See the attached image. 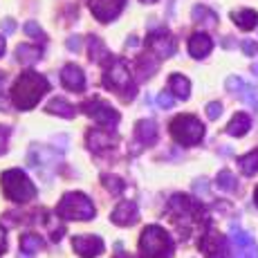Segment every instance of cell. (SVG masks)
I'll return each instance as SVG.
<instances>
[{
  "instance_id": "27",
  "label": "cell",
  "mask_w": 258,
  "mask_h": 258,
  "mask_svg": "<svg viewBox=\"0 0 258 258\" xmlns=\"http://www.w3.org/2000/svg\"><path fill=\"white\" fill-rule=\"evenodd\" d=\"M238 168H240L242 175H247V177L256 175L258 173V153L251 151V153H247V155L238 157Z\"/></svg>"
},
{
  "instance_id": "26",
  "label": "cell",
  "mask_w": 258,
  "mask_h": 258,
  "mask_svg": "<svg viewBox=\"0 0 258 258\" xmlns=\"http://www.w3.org/2000/svg\"><path fill=\"white\" fill-rule=\"evenodd\" d=\"M41 249H43L41 236H36V234L21 236V254L23 256H32V254H36V251H41Z\"/></svg>"
},
{
  "instance_id": "4",
  "label": "cell",
  "mask_w": 258,
  "mask_h": 258,
  "mask_svg": "<svg viewBox=\"0 0 258 258\" xmlns=\"http://www.w3.org/2000/svg\"><path fill=\"white\" fill-rule=\"evenodd\" d=\"M175 251V242L171 234L160 225H151L140 236V254L142 258H171Z\"/></svg>"
},
{
  "instance_id": "6",
  "label": "cell",
  "mask_w": 258,
  "mask_h": 258,
  "mask_svg": "<svg viewBox=\"0 0 258 258\" xmlns=\"http://www.w3.org/2000/svg\"><path fill=\"white\" fill-rule=\"evenodd\" d=\"M56 213L61 220H92L94 218V205L90 202V198L83 196L81 191H70L61 198L56 207Z\"/></svg>"
},
{
  "instance_id": "41",
  "label": "cell",
  "mask_w": 258,
  "mask_h": 258,
  "mask_svg": "<svg viewBox=\"0 0 258 258\" xmlns=\"http://www.w3.org/2000/svg\"><path fill=\"white\" fill-rule=\"evenodd\" d=\"M135 45H137V36H131L126 41V47H135Z\"/></svg>"
},
{
  "instance_id": "1",
  "label": "cell",
  "mask_w": 258,
  "mask_h": 258,
  "mask_svg": "<svg viewBox=\"0 0 258 258\" xmlns=\"http://www.w3.org/2000/svg\"><path fill=\"white\" fill-rule=\"evenodd\" d=\"M49 90V81L38 72H23L12 88V101L18 110H32Z\"/></svg>"
},
{
  "instance_id": "19",
  "label": "cell",
  "mask_w": 258,
  "mask_h": 258,
  "mask_svg": "<svg viewBox=\"0 0 258 258\" xmlns=\"http://www.w3.org/2000/svg\"><path fill=\"white\" fill-rule=\"evenodd\" d=\"M231 21H234L242 32H251L258 25V14L254 9H238V12H231Z\"/></svg>"
},
{
  "instance_id": "15",
  "label": "cell",
  "mask_w": 258,
  "mask_h": 258,
  "mask_svg": "<svg viewBox=\"0 0 258 258\" xmlns=\"http://www.w3.org/2000/svg\"><path fill=\"white\" fill-rule=\"evenodd\" d=\"M61 83L63 88H68L70 92H83L86 90V74L79 66L74 63H68L61 70Z\"/></svg>"
},
{
  "instance_id": "28",
  "label": "cell",
  "mask_w": 258,
  "mask_h": 258,
  "mask_svg": "<svg viewBox=\"0 0 258 258\" xmlns=\"http://www.w3.org/2000/svg\"><path fill=\"white\" fill-rule=\"evenodd\" d=\"M216 182H218V188H220V191H227V193H234L236 188H238V182H236V177H234V173L231 171H220L218 173V177H216Z\"/></svg>"
},
{
  "instance_id": "43",
  "label": "cell",
  "mask_w": 258,
  "mask_h": 258,
  "mask_svg": "<svg viewBox=\"0 0 258 258\" xmlns=\"http://www.w3.org/2000/svg\"><path fill=\"white\" fill-rule=\"evenodd\" d=\"M254 202H256V207H258V186H256V191H254Z\"/></svg>"
},
{
  "instance_id": "21",
  "label": "cell",
  "mask_w": 258,
  "mask_h": 258,
  "mask_svg": "<svg viewBox=\"0 0 258 258\" xmlns=\"http://www.w3.org/2000/svg\"><path fill=\"white\" fill-rule=\"evenodd\" d=\"M171 94H175L177 99H186L191 97V81L184 77V74H171Z\"/></svg>"
},
{
  "instance_id": "38",
  "label": "cell",
  "mask_w": 258,
  "mask_h": 258,
  "mask_svg": "<svg viewBox=\"0 0 258 258\" xmlns=\"http://www.w3.org/2000/svg\"><path fill=\"white\" fill-rule=\"evenodd\" d=\"M0 27H3V32L7 34V36H9V34H14V32H16V25H14L12 18H7V21H3V23H0Z\"/></svg>"
},
{
  "instance_id": "37",
  "label": "cell",
  "mask_w": 258,
  "mask_h": 258,
  "mask_svg": "<svg viewBox=\"0 0 258 258\" xmlns=\"http://www.w3.org/2000/svg\"><path fill=\"white\" fill-rule=\"evenodd\" d=\"M68 49H70V52H79V49H81V38H79V36H70V38H68Z\"/></svg>"
},
{
  "instance_id": "39",
  "label": "cell",
  "mask_w": 258,
  "mask_h": 258,
  "mask_svg": "<svg viewBox=\"0 0 258 258\" xmlns=\"http://www.w3.org/2000/svg\"><path fill=\"white\" fill-rule=\"evenodd\" d=\"M7 251V238H5V229L0 227V254H5Z\"/></svg>"
},
{
  "instance_id": "17",
  "label": "cell",
  "mask_w": 258,
  "mask_h": 258,
  "mask_svg": "<svg viewBox=\"0 0 258 258\" xmlns=\"http://www.w3.org/2000/svg\"><path fill=\"white\" fill-rule=\"evenodd\" d=\"M213 49V41L209 38V34L205 32H198L191 36V41H188V54H191L193 58H205L209 56Z\"/></svg>"
},
{
  "instance_id": "29",
  "label": "cell",
  "mask_w": 258,
  "mask_h": 258,
  "mask_svg": "<svg viewBox=\"0 0 258 258\" xmlns=\"http://www.w3.org/2000/svg\"><path fill=\"white\" fill-rule=\"evenodd\" d=\"M101 182L112 196H119V193L126 191V184H123V180L119 175H101Z\"/></svg>"
},
{
  "instance_id": "30",
  "label": "cell",
  "mask_w": 258,
  "mask_h": 258,
  "mask_svg": "<svg viewBox=\"0 0 258 258\" xmlns=\"http://www.w3.org/2000/svg\"><path fill=\"white\" fill-rule=\"evenodd\" d=\"M202 18H207V25H209V27L216 25V14L209 12L207 7H200V5H198V7L193 9V21H202Z\"/></svg>"
},
{
  "instance_id": "22",
  "label": "cell",
  "mask_w": 258,
  "mask_h": 258,
  "mask_svg": "<svg viewBox=\"0 0 258 258\" xmlns=\"http://www.w3.org/2000/svg\"><path fill=\"white\" fill-rule=\"evenodd\" d=\"M45 112L49 115H56V117H63V119H72L74 117V106L66 101V99H52V101L45 106Z\"/></svg>"
},
{
  "instance_id": "45",
  "label": "cell",
  "mask_w": 258,
  "mask_h": 258,
  "mask_svg": "<svg viewBox=\"0 0 258 258\" xmlns=\"http://www.w3.org/2000/svg\"><path fill=\"white\" fill-rule=\"evenodd\" d=\"M140 3H144V5H153V3H157V0H140Z\"/></svg>"
},
{
  "instance_id": "32",
  "label": "cell",
  "mask_w": 258,
  "mask_h": 258,
  "mask_svg": "<svg viewBox=\"0 0 258 258\" xmlns=\"http://www.w3.org/2000/svg\"><path fill=\"white\" fill-rule=\"evenodd\" d=\"M47 227H49V234H52V240L54 242H58V240H61V236L66 234V227L58 225L54 218H47Z\"/></svg>"
},
{
  "instance_id": "16",
  "label": "cell",
  "mask_w": 258,
  "mask_h": 258,
  "mask_svg": "<svg viewBox=\"0 0 258 258\" xmlns=\"http://www.w3.org/2000/svg\"><path fill=\"white\" fill-rule=\"evenodd\" d=\"M86 142H88V148H90L92 153H101V151H106V148H112L117 144V135L115 133H110V131H88V137H86Z\"/></svg>"
},
{
  "instance_id": "44",
  "label": "cell",
  "mask_w": 258,
  "mask_h": 258,
  "mask_svg": "<svg viewBox=\"0 0 258 258\" xmlns=\"http://www.w3.org/2000/svg\"><path fill=\"white\" fill-rule=\"evenodd\" d=\"M115 258H133V256H131V254H117Z\"/></svg>"
},
{
  "instance_id": "14",
  "label": "cell",
  "mask_w": 258,
  "mask_h": 258,
  "mask_svg": "<svg viewBox=\"0 0 258 258\" xmlns=\"http://www.w3.org/2000/svg\"><path fill=\"white\" fill-rule=\"evenodd\" d=\"M110 220L115 222L117 227H131L140 220V209H137L135 202L123 200V202H119L115 207V211L110 213Z\"/></svg>"
},
{
  "instance_id": "9",
  "label": "cell",
  "mask_w": 258,
  "mask_h": 258,
  "mask_svg": "<svg viewBox=\"0 0 258 258\" xmlns=\"http://www.w3.org/2000/svg\"><path fill=\"white\" fill-rule=\"evenodd\" d=\"M81 110L90 119H94L99 126H115V123H119V112L110 106V103L101 101V99L81 103Z\"/></svg>"
},
{
  "instance_id": "7",
  "label": "cell",
  "mask_w": 258,
  "mask_h": 258,
  "mask_svg": "<svg viewBox=\"0 0 258 258\" xmlns=\"http://www.w3.org/2000/svg\"><path fill=\"white\" fill-rule=\"evenodd\" d=\"M168 131H171L173 140L180 144V146H196L205 137V126H202L200 119L193 115L175 117L171 121V126H168Z\"/></svg>"
},
{
  "instance_id": "10",
  "label": "cell",
  "mask_w": 258,
  "mask_h": 258,
  "mask_svg": "<svg viewBox=\"0 0 258 258\" xmlns=\"http://www.w3.org/2000/svg\"><path fill=\"white\" fill-rule=\"evenodd\" d=\"M146 47L155 54L157 58H168L175 54V41H173V34L166 29H155L146 36Z\"/></svg>"
},
{
  "instance_id": "2",
  "label": "cell",
  "mask_w": 258,
  "mask_h": 258,
  "mask_svg": "<svg viewBox=\"0 0 258 258\" xmlns=\"http://www.w3.org/2000/svg\"><path fill=\"white\" fill-rule=\"evenodd\" d=\"M168 216L173 218L175 227L182 234H191L193 227H198L205 218V209L200 202H196L193 198L184 196V193H175L168 202Z\"/></svg>"
},
{
  "instance_id": "36",
  "label": "cell",
  "mask_w": 258,
  "mask_h": 258,
  "mask_svg": "<svg viewBox=\"0 0 258 258\" xmlns=\"http://www.w3.org/2000/svg\"><path fill=\"white\" fill-rule=\"evenodd\" d=\"M7 140H9V128L0 126V155L7 151Z\"/></svg>"
},
{
  "instance_id": "5",
  "label": "cell",
  "mask_w": 258,
  "mask_h": 258,
  "mask_svg": "<svg viewBox=\"0 0 258 258\" xmlns=\"http://www.w3.org/2000/svg\"><path fill=\"white\" fill-rule=\"evenodd\" d=\"M0 184H3V193L9 198L12 202H29L36 198V186L32 184L27 175L21 168H9L0 175Z\"/></svg>"
},
{
  "instance_id": "35",
  "label": "cell",
  "mask_w": 258,
  "mask_h": 258,
  "mask_svg": "<svg viewBox=\"0 0 258 258\" xmlns=\"http://www.w3.org/2000/svg\"><path fill=\"white\" fill-rule=\"evenodd\" d=\"M222 115V106H220V101H211L209 106H207V117L209 119H218Z\"/></svg>"
},
{
  "instance_id": "3",
  "label": "cell",
  "mask_w": 258,
  "mask_h": 258,
  "mask_svg": "<svg viewBox=\"0 0 258 258\" xmlns=\"http://www.w3.org/2000/svg\"><path fill=\"white\" fill-rule=\"evenodd\" d=\"M103 86L108 90L117 92L123 101H131L137 94V86L131 79V70L128 66L117 56H110L106 63H103Z\"/></svg>"
},
{
  "instance_id": "31",
  "label": "cell",
  "mask_w": 258,
  "mask_h": 258,
  "mask_svg": "<svg viewBox=\"0 0 258 258\" xmlns=\"http://www.w3.org/2000/svg\"><path fill=\"white\" fill-rule=\"evenodd\" d=\"M240 99L251 108H258V92L254 90L251 86H242V92H240Z\"/></svg>"
},
{
  "instance_id": "46",
  "label": "cell",
  "mask_w": 258,
  "mask_h": 258,
  "mask_svg": "<svg viewBox=\"0 0 258 258\" xmlns=\"http://www.w3.org/2000/svg\"><path fill=\"white\" fill-rule=\"evenodd\" d=\"M254 70H256V74H258V66H256V68H254Z\"/></svg>"
},
{
  "instance_id": "34",
  "label": "cell",
  "mask_w": 258,
  "mask_h": 258,
  "mask_svg": "<svg viewBox=\"0 0 258 258\" xmlns=\"http://www.w3.org/2000/svg\"><path fill=\"white\" fill-rule=\"evenodd\" d=\"M173 103H175V99H173L171 94H166V92L157 94V106H160L162 110H168V108H173Z\"/></svg>"
},
{
  "instance_id": "25",
  "label": "cell",
  "mask_w": 258,
  "mask_h": 258,
  "mask_svg": "<svg viewBox=\"0 0 258 258\" xmlns=\"http://www.w3.org/2000/svg\"><path fill=\"white\" fill-rule=\"evenodd\" d=\"M157 68H160V58L146 56V54L137 56V74H140V79H151L157 72Z\"/></svg>"
},
{
  "instance_id": "8",
  "label": "cell",
  "mask_w": 258,
  "mask_h": 258,
  "mask_svg": "<svg viewBox=\"0 0 258 258\" xmlns=\"http://www.w3.org/2000/svg\"><path fill=\"white\" fill-rule=\"evenodd\" d=\"M200 249L207 258H229V240L213 227H207L200 240Z\"/></svg>"
},
{
  "instance_id": "42",
  "label": "cell",
  "mask_w": 258,
  "mask_h": 258,
  "mask_svg": "<svg viewBox=\"0 0 258 258\" xmlns=\"http://www.w3.org/2000/svg\"><path fill=\"white\" fill-rule=\"evenodd\" d=\"M3 54H5V38L0 36V56H3Z\"/></svg>"
},
{
  "instance_id": "23",
  "label": "cell",
  "mask_w": 258,
  "mask_h": 258,
  "mask_svg": "<svg viewBox=\"0 0 258 258\" xmlns=\"http://www.w3.org/2000/svg\"><path fill=\"white\" fill-rule=\"evenodd\" d=\"M41 47H36V45H18L16 47V58L23 63V66H34V63L41 58Z\"/></svg>"
},
{
  "instance_id": "13",
  "label": "cell",
  "mask_w": 258,
  "mask_h": 258,
  "mask_svg": "<svg viewBox=\"0 0 258 258\" xmlns=\"http://www.w3.org/2000/svg\"><path fill=\"white\" fill-rule=\"evenodd\" d=\"M72 249L81 258H97L103 254L106 245L99 236H74L72 238Z\"/></svg>"
},
{
  "instance_id": "20",
  "label": "cell",
  "mask_w": 258,
  "mask_h": 258,
  "mask_svg": "<svg viewBox=\"0 0 258 258\" xmlns=\"http://www.w3.org/2000/svg\"><path fill=\"white\" fill-rule=\"evenodd\" d=\"M249 128H251L249 115H245V112H238V115H234V119L227 123V135L242 137V135H247V131H249Z\"/></svg>"
},
{
  "instance_id": "24",
  "label": "cell",
  "mask_w": 258,
  "mask_h": 258,
  "mask_svg": "<svg viewBox=\"0 0 258 258\" xmlns=\"http://www.w3.org/2000/svg\"><path fill=\"white\" fill-rule=\"evenodd\" d=\"M88 49H90V58L94 63H101L103 66V63L110 58V52L106 49L101 38H97V36H90V41H88Z\"/></svg>"
},
{
  "instance_id": "18",
  "label": "cell",
  "mask_w": 258,
  "mask_h": 258,
  "mask_svg": "<svg viewBox=\"0 0 258 258\" xmlns=\"http://www.w3.org/2000/svg\"><path fill=\"white\" fill-rule=\"evenodd\" d=\"M135 135L144 146H153L157 142V123L153 119H142L135 126Z\"/></svg>"
},
{
  "instance_id": "33",
  "label": "cell",
  "mask_w": 258,
  "mask_h": 258,
  "mask_svg": "<svg viewBox=\"0 0 258 258\" xmlns=\"http://www.w3.org/2000/svg\"><path fill=\"white\" fill-rule=\"evenodd\" d=\"M25 34L27 36H32V38H38V41H45V32H43L41 27H38L36 23H25Z\"/></svg>"
},
{
  "instance_id": "40",
  "label": "cell",
  "mask_w": 258,
  "mask_h": 258,
  "mask_svg": "<svg viewBox=\"0 0 258 258\" xmlns=\"http://www.w3.org/2000/svg\"><path fill=\"white\" fill-rule=\"evenodd\" d=\"M254 43H251V41H242V52H245V54H254Z\"/></svg>"
},
{
  "instance_id": "11",
  "label": "cell",
  "mask_w": 258,
  "mask_h": 258,
  "mask_svg": "<svg viewBox=\"0 0 258 258\" xmlns=\"http://www.w3.org/2000/svg\"><path fill=\"white\" fill-rule=\"evenodd\" d=\"M229 240H231V245H234V254H231V258H258V247L247 231L238 229L234 225L231 227Z\"/></svg>"
},
{
  "instance_id": "12",
  "label": "cell",
  "mask_w": 258,
  "mask_h": 258,
  "mask_svg": "<svg viewBox=\"0 0 258 258\" xmlns=\"http://www.w3.org/2000/svg\"><path fill=\"white\" fill-rule=\"evenodd\" d=\"M90 3V12L99 23H110L121 14L126 0H88Z\"/></svg>"
}]
</instances>
